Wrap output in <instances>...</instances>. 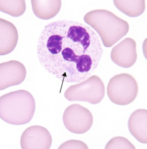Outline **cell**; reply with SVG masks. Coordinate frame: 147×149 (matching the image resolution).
<instances>
[{"instance_id":"1","label":"cell","mask_w":147,"mask_h":149,"mask_svg":"<svg viewBox=\"0 0 147 149\" xmlns=\"http://www.w3.org/2000/svg\"><path fill=\"white\" fill-rule=\"evenodd\" d=\"M103 52L100 39L92 28L66 20L45 26L37 48L38 60L45 70L63 82L73 83L91 76Z\"/></svg>"},{"instance_id":"2","label":"cell","mask_w":147,"mask_h":149,"mask_svg":"<svg viewBox=\"0 0 147 149\" xmlns=\"http://www.w3.org/2000/svg\"><path fill=\"white\" fill-rule=\"evenodd\" d=\"M84 20L97 32L104 46L107 48L120 41L129 29L127 21L106 10L90 11L84 15Z\"/></svg>"},{"instance_id":"3","label":"cell","mask_w":147,"mask_h":149,"mask_svg":"<svg viewBox=\"0 0 147 149\" xmlns=\"http://www.w3.org/2000/svg\"><path fill=\"white\" fill-rule=\"evenodd\" d=\"M35 110V100L26 91L12 92L0 98V117L9 124L20 125L29 123Z\"/></svg>"},{"instance_id":"4","label":"cell","mask_w":147,"mask_h":149,"mask_svg":"<svg viewBox=\"0 0 147 149\" xmlns=\"http://www.w3.org/2000/svg\"><path fill=\"white\" fill-rule=\"evenodd\" d=\"M105 85L97 76L90 77L80 83L71 86L65 91V98L68 100L81 101L97 104L104 98Z\"/></svg>"},{"instance_id":"5","label":"cell","mask_w":147,"mask_h":149,"mask_svg":"<svg viewBox=\"0 0 147 149\" xmlns=\"http://www.w3.org/2000/svg\"><path fill=\"white\" fill-rule=\"evenodd\" d=\"M139 87L136 80L130 74L122 73L114 76L110 80L107 93L114 104L125 106L130 104L136 98Z\"/></svg>"},{"instance_id":"6","label":"cell","mask_w":147,"mask_h":149,"mask_svg":"<svg viewBox=\"0 0 147 149\" xmlns=\"http://www.w3.org/2000/svg\"><path fill=\"white\" fill-rule=\"evenodd\" d=\"M63 120L65 127L70 132L82 134L87 132L92 127L93 117L87 108L75 104L66 109Z\"/></svg>"},{"instance_id":"7","label":"cell","mask_w":147,"mask_h":149,"mask_svg":"<svg viewBox=\"0 0 147 149\" xmlns=\"http://www.w3.org/2000/svg\"><path fill=\"white\" fill-rule=\"evenodd\" d=\"M52 143V137L48 130L41 126L33 125L22 134L20 145L22 149H48Z\"/></svg>"},{"instance_id":"8","label":"cell","mask_w":147,"mask_h":149,"mask_svg":"<svg viewBox=\"0 0 147 149\" xmlns=\"http://www.w3.org/2000/svg\"><path fill=\"white\" fill-rule=\"evenodd\" d=\"M111 58L115 64L120 67H131L137 59L136 43L131 38L124 39L112 48Z\"/></svg>"},{"instance_id":"9","label":"cell","mask_w":147,"mask_h":149,"mask_svg":"<svg viewBox=\"0 0 147 149\" xmlns=\"http://www.w3.org/2000/svg\"><path fill=\"white\" fill-rule=\"evenodd\" d=\"M0 90L12 86L18 85L23 82L26 75L25 67L21 62L12 60L0 64Z\"/></svg>"},{"instance_id":"10","label":"cell","mask_w":147,"mask_h":149,"mask_svg":"<svg viewBox=\"0 0 147 149\" xmlns=\"http://www.w3.org/2000/svg\"><path fill=\"white\" fill-rule=\"evenodd\" d=\"M18 33L12 22L0 19V55L8 54L14 50L17 44Z\"/></svg>"},{"instance_id":"11","label":"cell","mask_w":147,"mask_h":149,"mask_svg":"<svg viewBox=\"0 0 147 149\" xmlns=\"http://www.w3.org/2000/svg\"><path fill=\"white\" fill-rule=\"evenodd\" d=\"M147 111L139 109L135 111L130 117L128 127L130 133L139 142L147 143Z\"/></svg>"},{"instance_id":"12","label":"cell","mask_w":147,"mask_h":149,"mask_svg":"<svg viewBox=\"0 0 147 149\" xmlns=\"http://www.w3.org/2000/svg\"><path fill=\"white\" fill-rule=\"evenodd\" d=\"M33 12L39 19L46 20L52 19L59 12L61 1H31Z\"/></svg>"},{"instance_id":"13","label":"cell","mask_w":147,"mask_h":149,"mask_svg":"<svg viewBox=\"0 0 147 149\" xmlns=\"http://www.w3.org/2000/svg\"><path fill=\"white\" fill-rule=\"evenodd\" d=\"M145 1H114L116 8L128 16L135 17L142 14L145 9Z\"/></svg>"},{"instance_id":"14","label":"cell","mask_w":147,"mask_h":149,"mask_svg":"<svg viewBox=\"0 0 147 149\" xmlns=\"http://www.w3.org/2000/svg\"><path fill=\"white\" fill-rule=\"evenodd\" d=\"M25 1H0V10L1 12L14 17H19L23 15L26 10Z\"/></svg>"},{"instance_id":"15","label":"cell","mask_w":147,"mask_h":149,"mask_svg":"<svg viewBox=\"0 0 147 149\" xmlns=\"http://www.w3.org/2000/svg\"><path fill=\"white\" fill-rule=\"evenodd\" d=\"M105 149H136L134 146L127 139L122 136H116L107 143Z\"/></svg>"},{"instance_id":"16","label":"cell","mask_w":147,"mask_h":149,"mask_svg":"<svg viewBox=\"0 0 147 149\" xmlns=\"http://www.w3.org/2000/svg\"><path fill=\"white\" fill-rule=\"evenodd\" d=\"M84 142L79 140H70L61 145L59 149H88Z\"/></svg>"}]
</instances>
